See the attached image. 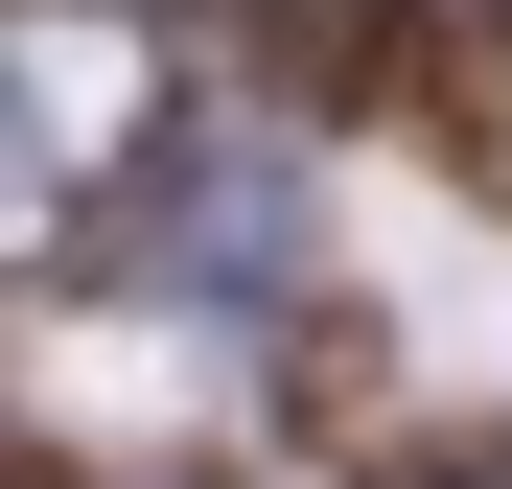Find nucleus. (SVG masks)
<instances>
[{
	"label": "nucleus",
	"mask_w": 512,
	"mask_h": 489,
	"mask_svg": "<svg viewBox=\"0 0 512 489\" xmlns=\"http://www.w3.org/2000/svg\"><path fill=\"white\" fill-rule=\"evenodd\" d=\"M24 94H47V187H70V163L117 140V24H70V0H47V47H24Z\"/></svg>",
	"instance_id": "obj_1"
}]
</instances>
